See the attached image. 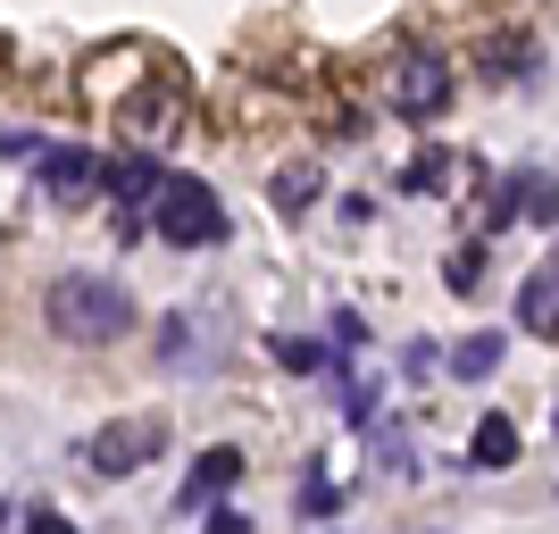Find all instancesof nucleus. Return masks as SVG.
Masks as SVG:
<instances>
[{
    "label": "nucleus",
    "mask_w": 559,
    "mask_h": 534,
    "mask_svg": "<svg viewBox=\"0 0 559 534\" xmlns=\"http://www.w3.org/2000/svg\"><path fill=\"white\" fill-rule=\"evenodd\" d=\"M50 325L68 334V343H109L134 325V301H126V284L109 276H59L50 284Z\"/></svg>",
    "instance_id": "f257e3e1"
},
{
    "label": "nucleus",
    "mask_w": 559,
    "mask_h": 534,
    "mask_svg": "<svg viewBox=\"0 0 559 534\" xmlns=\"http://www.w3.org/2000/svg\"><path fill=\"white\" fill-rule=\"evenodd\" d=\"M151 210H159V234L176 242V251H192V242H226V210H217V192L201 185V176H167Z\"/></svg>",
    "instance_id": "f03ea898"
},
{
    "label": "nucleus",
    "mask_w": 559,
    "mask_h": 534,
    "mask_svg": "<svg viewBox=\"0 0 559 534\" xmlns=\"http://www.w3.org/2000/svg\"><path fill=\"white\" fill-rule=\"evenodd\" d=\"M167 451V418H117V426H100L93 442H84V460H93V476H134L142 460H159Z\"/></svg>",
    "instance_id": "7ed1b4c3"
},
{
    "label": "nucleus",
    "mask_w": 559,
    "mask_h": 534,
    "mask_svg": "<svg viewBox=\"0 0 559 534\" xmlns=\"http://www.w3.org/2000/svg\"><path fill=\"white\" fill-rule=\"evenodd\" d=\"M185 117H192L185 84H176V75H159V84H142V93H126L117 126H126V134H134L142 151H159V142H176V134H185Z\"/></svg>",
    "instance_id": "20e7f679"
},
{
    "label": "nucleus",
    "mask_w": 559,
    "mask_h": 534,
    "mask_svg": "<svg viewBox=\"0 0 559 534\" xmlns=\"http://www.w3.org/2000/svg\"><path fill=\"white\" fill-rule=\"evenodd\" d=\"M451 100V59L443 50H401L393 59V117H435Z\"/></svg>",
    "instance_id": "39448f33"
},
{
    "label": "nucleus",
    "mask_w": 559,
    "mask_h": 534,
    "mask_svg": "<svg viewBox=\"0 0 559 534\" xmlns=\"http://www.w3.org/2000/svg\"><path fill=\"white\" fill-rule=\"evenodd\" d=\"M518 210H526V217H543V226H559V185H551V176H543V167H535V176H510V185H501V192H492V226H510V217Z\"/></svg>",
    "instance_id": "423d86ee"
},
{
    "label": "nucleus",
    "mask_w": 559,
    "mask_h": 534,
    "mask_svg": "<svg viewBox=\"0 0 559 534\" xmlns=\"http://www.w3.org/2000/svg\"><path fill=\"white\" fill-rule=\"evenodd\" d=\"M234 485H242V451H201V467L185 476V510H210Z\"/></svg>",
    "instance_id": "0eeeda50"
},
{
    "label": "nucleus",
    "mask_w": 559,
    "mask_h": 534,
    "mask_svg": "<svg viewBox=\"0 0 559 534\" xmlns=\"http://www.w3.org/2000/svg\"><path fill=\"white\" fill-rule=\"evenodd\" d=\"M109 185V167L93 159V151H43V192H59V201H75V192Z\"/></svg>",
    "instance_id": "6e6552de"
},
{
    "label": "nucleus",
    "mask_w": 559,
    "mask_h": 534,
    "mask_svg": "<svg viewBox=\"0 0 559 534\" xmlns=\"http://www.w3.org/2000/svg\"><path fill=\"white\" fill-rule=\"evenodd\" d=\"M159 185H167V176H159V159H151V151H134V159H117V167H109V192L126 201V210L159 201Z\"/></svg>",
    "instance_id": "1a4fd4ad"
},
{
    "label": "nucleus",
    "mask_w": 559,
    "mask_h": 534,
    "mask_svg": "<svg viewBox=\"0 0 559 534\" xmlns=\"http://www.w3.org/2000/svg\"><path fill=\"white\" fill-rule=\"evenodd\" d=\"M518 318H526V334H559V268L526 276V293H518Z\"/></svg>",
    "instance_id": "9d476101"
},
{
    "label": "nucleus",
    "mask_w": 559,
    "mask_h": 534,
    "mask_svg": "<svg viewBox=\"0 0 559 534\" xmlns=\"http://www.w3.org/2000/svg\"><path fill=\"white\" fill-rule=\"evenodd\" d=\"M467 460H476V467H510V460H518V426H510V418H476Z\"/></svg>",
    "instance_id": "9b49d317"
},
{
    "label": "nucleus",
    "mask_w": 559,
    "mask_h": 534,
    "mask_svg": "<svg viewBox=\"0 0 559 534\" xmlns=\"http://www.w3.org/2000/svg\"><path fill=\"white\" fill-rule=\"evenodd\" d=\"M485 75H535V43H518V34H492V50H485Z\"/></svg>",
    "instance_id": "f8f14e48"
},
{
    "label": "nucleus",
    "mask_w": 559,
    "mask_h": 534,
    "mask_svg": "<svg viewBox=\"0 0 559 534\" xmlns=\"http://www.w3.org/2000/svg\"><path fill=\"white\" fill-rule=\"evenodd\" d=\"M451 368H460L467 384H476V376H492V368H501V334H467V343L451 351Z\"/></svg>",
    "instance_id": "ddd939ff"
},
{
    "label": "nucleus",
    "mask_w": 559,
    "mask_h": 534,
    "mask_svg": "<svg viewBox=\"0 0 559 534\" xmlns=\"http://www.w3.org/2000/svg\"><path fill=\"white\" fill-rule=\"evenodd\" d=\"M309 201H318V167L301 159V167H284V176H276V210H284V217H301Z\"/></svg>",
    "instance_id": "4468645a"
},
{
    "label": "nucleus",
    "mask_w": 559,
    "mask_h": 534,
    "mask_svg": "<svg viewBox=\"0 0 559 534\" xmlns=\"http://www.w3.org/2000/svg\"><path fill=\"white\" fill-rule=\"evenodd\" d=\"M443 284H451V293H476V284H485V251H476V242H467V251H451V259H443Z\"/></svg>",
    "instance_id": "2eb2a0df"
},
{
    "label": "nucleus",
    "mask_w": 559,
    "mask_h": 534,
    "mask_svg": "<svg viewBox=\"0 0 559 534\" xmlns=\"http://www.w3.org/2000/svg\"><path fill=\"white\" fill-rule=\"evenodd\" d=\"M334 510H343V493H334L326 476H309L301 485V518H334Z\"/></svg>",
    "instance_id": "dca6fc26"
},
{
    "label": "nucleus",
    "mask_w": 559,
    "mask_h": 534,
    "mask_svg": "<svg viewBox=\"0 0 559 534\" xmlns=\"http://www.w3.org/2000/svg\"><path fill=\"white\" fill-rule=\"evenodd\" d=\"M443 176H451V159H443V151H426V159L409 167V176H401V185H409V192H426V185H443Z\"/></svg>",
    "instance_id": "f3484780"
},
{
    "label": "nucleus",
    "mask_w": 559,
    "mask_h": 534,
    "mask_svg": "<svg viewBox=\"0 0 559 534\" xmlns=\"http://www.w3.org/2000/svg\"><path fill=\"white\" fill-rule=\"evenodd\" d=\"M276 359H284V368H318V359H326V343H276Z\"/></svg>",
    "instance_id": "a211bd4d"
},
{
    "label": "nucleus",
    "mask_w": 559,
    "mask_h": 534,
    "mask_svg": "<svg viewBox=\"0 0 559 534\" xmlns=\"http://www.w3.org/2000/svg\"><path fill=\"white\" fill-rule=\"evenodd\" d=\"M376 451H384V467H409V435H401V426H384V435H376Z\"/></svg>",
    "instance_id": "6ab92c4d"
},
{
    "label": "nucleus",
    "mask_w": 559,
    "mask_h": 534,
    "mask_svg": "<svg viewBox=\"0 0 559 534\" xmlns=\"http://www.w3.org/2000/svg\"><path fill=\"white\" fill-rule=\"evenodd\" d=\"M551 426H559V410H551Z\"/></svg>",
    "instance_id": "aec40b11"
},
{
    "label": "nucleus",
    "mask_w": 559,
    "mask_h": 534,
    "mask_svg": "<svg viewBox=\"0 0 559 534\" xmlns=\"http://www.w3.org/2000/svg\"><path fill=\"white\" fill-rule=\"evenodd\" d=\"M0 518H9V510H0Z\"/></svg>",
    "instance_id": "412c9836"
}]
</instances>
